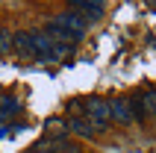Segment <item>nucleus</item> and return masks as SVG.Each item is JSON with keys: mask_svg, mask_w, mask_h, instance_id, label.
<instances>
[{"mask_svg": "<svg viewBox=\"0 0 156 153\" xmlns=\"http://www.w3.org/2000/svg\"><path fill=\"white\" fill-rule=\"evenodd\" d=\"M56 24H59V27H68L71 33H80V35H86V30H88V21H86V18H80L77 12H71V9L56 18Z\"/></svg>", "mask_w": 156, "mask_h": 153, "instance_id": "4", "label": "nucleus"}, {"mask_svg": "<svg viewBox=\"0 0 156 153\" xmlns=\"http://www.w3.org/2000/svg\"><path fill=\"white\" fill-rule=\"evenodd\" d=\"M12 53H18L21 59L33 56V38H30V30H18L15 38H12Z\"/></svg>", "mask_w": 156, "mask_h": 153, "instance_id": "5", "label": "nucleus"}, {"mask_svg": "<svg viewBox=\"0 0 156 153\" xmlns=\"http://www.w3.org/2000/svg\"><path fill=\"white\" fill-rule=\"evenodd\" d=\"M109 118H115L118 124H133L136 115H133V109H130V97H115V100L109 103Z\"/></svg>", "mask_w": 156, "mask_h": 153, "instance_id": "3", "label": "nucleus"}, {"mask_svg": "<svg viewBox=\"0 0 156 153\" xmlns=\"http://www.w3.org/2000/svg\"><path fill=\"white\" fill-rule=\"evenodd\" d=\"M147 6H156V0H147Z\"/></svg>", "mask_w": 156, "mask_h": 153, "instance_id": "12", "label": "nucleus"}, {"mask_svg": "<svg viewBox=\"0 0 156 153\" xmlns=\"http://www.w3.org/2000/svg\"><path fill=\"white\" fill-rule=\"evenodd\" d=\"M18 109H21V100H18L15 94L0 97V115H3V118H9V115H18Z\"/></svg>", "mask_w": 156, "mask_h": 153, "instance_id": "8", "label": "nucleus"}, {"mask_svg": "<svg viewBox=\"0 0 156 153\" xmlns=\"http://www.w3.org/2000/svg\"><path fill=\"white\" fill-rule=\"evenodd\" d=\"M86 118L94 124L97 133L109 130V100L106 97H86Z\"/></svg>", "mask_w": 156, "mask_h": 153, "instance_id": "1", "label": "nucleus"}, {"mask_svg": "<svg viewBox=\"0 0 156 153\" xmlns=\"http://www.w3.org/2000/svg\"><path fill=\"white\" fill-rule=\"evenodd\" d=\"M91 3H103V0H91Z\"/></svg>", "mask_w": 156, "mask_h": 153, "instance_id": "13", "label": "nucleus"}, {"mask_svg": "<svg viewBox=\"0 0 156 153\" xmlns=\"http://www.w3.org/2000/svg\"><path fill=\"white\" fill-rule=\"evenodd\" d=\"M65 127L71 130V133H77V136H83V138H94L97 136V130H94V124L83 115V118H68L65 121Z\"/></svg>", "mask_w": 156, "mask_h": 153, "instance_id": "6", "label": "nucleus"}, {"mask_svg": "<svg viewBox=\"0 0 156 153\" xmlns=\"http://www.w3.org/2000/svg\"><path fill=\"white\" fill-rule=\"evenodd\" d=\"M12 38H15L12 30H0V53H12Z\"/></svg>", "mask_w": 156, "mask_h": 153, "instance_id": "10", "label": "nucleus"}, {"mask_svg": "<svg viewBox=\"0 0 156 153\" xmlns=\"http://www.w3.org/2000/svg\"><path fill=\"white\" fill-rule=\"evenodd\" d=\"M71 3V12H77L80 18H86L88 24H91V21H100V18H103V3H91V0H68Z\"/></svg>", "mask_w": 156, "mask_h": 153, "instance_id": "2", "label": "nucleus"}, {"mask_svg": "<svg viewBox=\"0 0 156 153\" xmlns=\"http://www.w3.org/2000/svg\"><path fill=\"white\" fill-rule=\"evenodd\" d=\"M50 150L53 153H83V147L74 144L71 138H50Z\"/></svg>", "mask_w": 156, "mask_h": 153, "instance_id": "7", "label": "nucleus"}, {"mask_svg": "<svg viewBox=\"0 0 156 153\" xmlns=\"http://www.w3.org/2000/svg\"><path fill=\"white\" fill-rule=\"evenodd\" d=\"M71 112H80V109H86V100H71V106H68Z\"/></svg>", "mask_w": 156, "mask_h": 153, "instance_id": "11", "label": "nucleus"}, {"mask_svg": "<svg viewBox=\"0 0 156 153\" xmlns=\"http://www.w3.org/2000/svg\"><path fill=\"white\" fill-rule=\"evenodd\" d=\"M47 133H53L56 138H65L68 127H65V121H62V118H50V121H47Z\"/></svg>", "mask_w": 156, "mask_h": 153, "instance_id": "9", "label": "nucleus"}]
</instances>
